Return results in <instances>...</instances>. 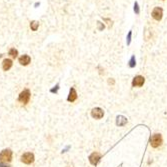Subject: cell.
I'll return each mask as SVG.
<instances>
[{"mask_svg": "<svg viewBox=\"0 0 167 167\" xmlns=\"http://www.w3.org/2000/svg\"><path fill=\"white\" fill-rule=\"evenodd\" d=\"M149 144L152 148H159L163 144V138L160 133H154L149 138Z\"/></svg>", "mask_w": 167, "mask_h": 167, "instance_id": "obj_1", "label": "cell"}, {"mask_svg": "<svg viewBox=\"0 0 167 167\" xmlns=\"http://www.w3.org/2000/svg\"><path fill=\"white\" fill-rule=\"evenodd\" d=\"M164 16V10L160 6H155L153 7L152 11H151V17H152L153 20H155L156 22H160V21L163 19Z\"/></svg>", "mask_w": 167, "mask_h": 167, "instance_id": "obj_2", "label": "cell"}, {"mask_svg": "<svg viewBox=\"0 0 167 167\" xmlns=\"http://www.w3.org/2000/svg\"><path fill=\"white\" fill-rule=\"evenodd\" d=\"M144 83H145V77L143 75H136L132 79L131 85L133 88H140L144 85Z\"/></svg>", "mask_w": 167, "mask_h": 167, "instance_id": "obj_3", "label": "cell"}, {"mask_svg": "<svg viewBox=\"0 0 167 167\" xmlns=\"http://www.w3.org/2000/svg\"><path fill=\"white\" fill-rule=\"evenodd\" d=\"M12 160V151L10 149H4L0 153V161L1 162H10Z\"/></svg>", "mask_w": 167, "mask_h": 167, "instance_id": "obj_4", "label": "cell"}, {"mask_svg": "<svg viewBox=\"0 0 167 167\" xmlns=\"http://www.w3.org/2000/svg\"><path fill=\"white\" fill-rule=\"evenodd\" d=\"M30 96H31V93H30L29 89H24L22 92L19 94L18 101L23 104H27L30 100Z\"/></svg>", "mask_w": 167, "mask_h": 167, "instance_id": "obj_5", "label": "cell"}, {"mask_svg": "<svg viewBox=\"0 0 167 167\" xmlns=\"http://www.w3.org/2000/svg\"><path fill=\"white\" fill-rule=\"evenodd\" d=\"M91 116L94 119H101L104 116V111L100 107H95L91 110Z\"/></svg>", "mask_w": 167, "mask_h": 167, "instance_id": "obj_6", "label": "cell"}, {"mask_svg": "<svg viewBox=\"0 0 167 167\" xmlns=\"http://www.w3.org/2000/svg\"><path fill=\"white\" fill-rule=\"evenodd\" d=\"M21 161L25 164H31L33 163L34 161V155L33 153H30V152H27V153H24L22 156H21Z\"/></svg>", "mask_w": 167, "mask_h": 167, "instance_id": "obj_7", "label": "cell"}, {"mask_svg": "<svg viewBox=\"0 0 167 167\" xmlns=\"http://www.w3.org/2000/svg\"><path fill=\"white\" fill-rule=\"evenodd\" d=\"M101 159V154L99 152H97V151H95V152H93L92 154L89 156V161L90 163L92 164V165H97L98 164V162L100 161Z\"/></svg>", "mask_w": 167, "mask_h": 167, "instance_id": "obj_8", "label": "cell"}, {"mask_svg": "<svg viewBox=\"0 0 167 167\" xmlns=\"http://www.w3.org/2000/svg\"><path fill=\"white\" fill-rule=\"evenodd\" d=\"M77 98H78V95H77L76 89H75L74 87H71L70 91H69V95H68L67 100H68L69 102H74V101L77 100Z\"/></svg>", "mask_w": 167, "mask_h": 167, "instance_id": "obj_9", "label": "cell"}, {"mask_svg": "<svg viewBox=\"0 0 167 167\" xmlns=\"http://www.w3.org/2000/svg\"><path fill=\"white\" fill-rule=\"evenodd\" d=\"M11 67H12V60L11 59L6 58V59L3 60V62H2V68H3L4 71H8Z\"/></svg>", "mask_w": 167, "mask_h": 167, "instance_id": "obj_10", "label": "cell"}, {"mask_svg": "<svg viewBox=\"0 0 167 167\" xmlns=\"http://www.w3.org/2000/svg\"><path fill=\"white\" fill-rule=\"evenodd\" d=\"M31 62V58H30L29 55H22L20 58H19V63L21 65H23V66H26V65H28Z\"/></svg>", "mask_w": 167, "mask_h": 167, "instance_id": "obj_11", "label": "cell"}, {"mask_svg": "<svg viewBox=\"0 0 167 167\" xmlns=\"http://www.w3.org/2000/svg\"><path fill=\"white\" fill-rule=\"evenodd\" d=\"M127 123V118H125L124 116H117L116 124L118 126H124Z\"/></svg>", "mask_w": 167, "mask_h": 167, "instance_id": "obj_12", "label": "cell"}, {"mask_svg": "<svg viewBox=\"0 0 167 167\" xmlns=\"http://www.w3.org/2000/svg\"><path fill=\"white\" fill-rule=\"evenodd\" d=\"M102 20H103V22L107 25V27L109 28V29L113 26V20H112L111 18H109V17H103Z\"/></svg>", "mask_w": 167, "mask_h": 167, "instance_id": "obj_13", "label": "cell"}, {"mask_svg": "<svg viewBox=\"0 0 167 167\" xmlns=\"http://www.w3.org/2000/svg\"><path fill=\"white\" fill-rule=\"evenodd\" d=\"M136 66V57L135 55H131L129 61H128V67L129 68H134Z\"/></svg>", "mask_w": 167, "mask_h": 167, "instance_id": "obj_14", "label": "cell"}, {"mask_svg": "<svg viewBox=\"0 0 167 167\" xmlns=\"http://www.w3.org/2000/svg\"><path fill=\"white\" fill-rule=\"evenodd\" d=\"M133 12L135 13L136 15H139L140 12H141L140 5H139V3H138L137 1H135V2H134V4H133Z\"/></svg>", "mask_w": 167, "mask_h": 167, "instance_id": "obj_15", "label": "cell"}, {"mask_svg": "<svg viewBox=\"0 0 167 167\" xmlns=\"http://www.w3.org/2000/svg\"><path fill=\"white\" fill-rule=\"evenodd\" d=\"M132 35H133V32H132V30H129L128 33H127L126 35V44L127 45H130L132 42Z\"/></svg>", "mask_w": 167, "mask_h": 167, "instance_id": "obj_16", "label": "cell"}, {"mask_svg": "<svg viewBox=\"0 0 167 167\" xmlns=\"http://www.w3.org/2000/svg\"><path fill=\"white\" fill-rule=\"evenodd\" d=\"M106 28V24L102 21H97V30L98 31H103Z\"/></svg>", "mask_w": 167, "mask_h": 167, "instance_id": "obj_17", "label": "cell"}, {"mask_svg": "<svg viewBox=\"0 0 167 167\" xmlns=\"http://www.w3.org/2000/svg\"><path fill=\"white\" fill-rule=\"evenodd\" d=\"M38 27H39L38 21H31V22H30V28H31V30L36 31V30L38 29Z\"/></svg>", "mask_w": 167, "mask_h": 167, "instance_id": "obj_18", "label": "cell"}, {"mask_svg": "<svg viewBox=\"0 0 167 167\" xmlns=\"http://www.w3.org/2000/svg\"><path fill=\"white\" fill-rule=\"evenodd\" d=\"M8 54H9L12 58H16L17 55H18V51H17L15 48H11L9 50V52H8Z\"/></svg>", "mask_w": 167, "mask_h": 167, "instance_id": "obj_19", "label": "cell"}, {"mask_svg": "<svg viewBox=\"0 0 167 167\" xmlns=\"http://www.w3.org/2000/svg\"><path fill=\"white\" fill-rule=\"evenodd\" d=\"M107 83H108V85H115V79L114 78H108V80H107Z\"/></svg>", "mask_w": 167, "mask_h": 167, "instance_id": "obj_20", "label": "cell"}, {"mask_svg": "<svg viewBox=\"0 0 167 167\" xmlns=\"http://www.w3.org/2000/svg\"><path fill=\"white\" fill-rule=\"evenodd\" d=\"M0 167H10V165L6 163V162H1V161H0Z\"/></svg>", "mask_w": 167, "mask_h": 167, "instance_id": "obj_21", "label": "cell"}, {"mask_svg": "<svg viewBox=\"0 0 167 167\" xmlns=\"http://www.w3.org/2000/svg\"><path fill=\"white\" fill-rule=\"evenodd\" d=\"M97 68H98V70H99V74H100V75L104 74V69L100 66V65H99V66L97 67Z\"/></svg>", "mask_w": 167, "mask_h": 167, "instance_id": "obj_22", "label": "cell"}, {"mask_svg": "<svg viewBox=\"0 0 167 167\" xmlns=\"http://www.w3.org/2000/svg\"><path fill=\"white\" fill-rule=\"evenodd\" d=\"M58 88H59V85H56V86H55V88H53V89H51L50 91H51L52 93H54V92L56 93V92H57V90H58Z\"/></svg>", "mask_w": 167, "mask_h": 167, "instance_id": "obj_23", "label": "cell"}, {"mask_svg": "<svg viewBox=\"0 0 167 167\" xmlns=\"http://www.w3.org/2000/svg\"><path fill=\"white\" fill-rule=\"evenodd\" d=\"M161 1H165V0H161Z\"/></svg>", "mask_w": 167, "mask_h": 167, "instance_id": "obj_24", "label": "cell"}]
</instances>
